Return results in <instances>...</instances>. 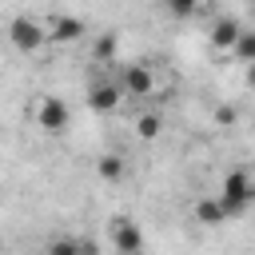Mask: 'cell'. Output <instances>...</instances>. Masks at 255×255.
<instances>
[{
    "instance_id": "7a4b0ae2",
    "label": "cell",
    "mask_w": 255,
    "mask_h": 255,
    "mask_svg": "<svg viewBox=\"0 0 255 255\" xmlns=\"http://www.w3.org/2000/svg\"><path fill=\"white\" fill-rule=\"evenodd\" d=\"M8 40H12L16 52H40V48L48 44L44 20H36V16H16V20L8 24Z\"/></svg>"
},
{
    "instance_id": "2e32d148",
    "label": "cell",
    "mask_w": 255,
    "mask_h": 255,
    "mask_svg": "<svg viewBox=\"0 0 255 255\" xmlns=\"http://www.w3.org/2000/svg\"><path fill=\"white\" fill-rule=\"evenodd\" d=\"M80 255H96V243L92 239H80Z\"/></svg>"
},
{
    "instance_id": "6da1fadb",
    "label": "cell",
    "mask_w": 255,
    "mask_h": 255,
    "mask_svg": "<svg viewBox=\"0 0 255 255\" xmlns=\"http://www.w3.org/2000/svg\"><path fill=\"white\" fill-rule=\"evenodd\" d=\"M219 203L231 211V219H235V215H243V211L255 203V183H251V175H247V171H239V167H235V171H227V175H223Z\"/></svg>"
},
{
    "instance_id": "5b68a950",
    "label": "cell",
    "mask_w": 255,
    "mask_h": 255,
    "mask_svg": "<svg viewBox=\"0 0 255 255\" xmlns=\"http://www.w3.org/2000/svg\"><path fill=\"white\" fill-rule=\"evenodd\" d=\"M112 247H116V255H143V231H139V223L128 219V215H116L112 219Z\"/></svg>"
},
{
    "instance_id": "8fae6325",
    "label": "cell",
    "mask_w": 255,
    "mask_h": 255,
    "mask_svg": "<svg viewBox=\"0 0 255 255\" xmlns=\"http://www.w3.org/2000/svg\"><path fill=\"white\" fill-rule=\"evenodd\" d=\"M159 131H163V116H159V112H143V116L135 120V135H139V139H155Z\"/></svg>"
},
{
    "instance_id": "30bf717a",
    "label": "cell",
    "mask_w": 255,
    "mask_h": 255,
    "mask_svg": "<svg viewBox=\"0 0 255 255\" xmlns=\"http://www.w3.org/2000/svg\"><path fill=\"white\" fill-rule=\"evenodd\" d=\"M96 175H100L104 183H120V179L128 175V159H124L120 151H104V155L96 159Z\"/></svg>"
},
{
    "instance_id": "277c9868",
    "label": "cell",
    "mask_w": 255,
    "mask_h": 255,
    "mask_svg": "<svg viewBox=\"0 0 255 255\" xmlns=\"http://www.w3.org/2000/svg\"><path fill=\"white\" fill-rule=\"evenodd\" d=\"M68 120H72V112H68V104H64L60 96H44V100L36 104V128H40V131L60 135V131L68 128Z\"/></svg>"
},
{
    "instance_id": "ba28073f",
    "label": "cell",
    "mask_w": 255,
    "mask_h": 255,
    "mask_svg": "<svg viewBox=\"0 0 255 255\" xmlns=\"http://www.w3.org/2000/svg\"><path fill=\"white\" fill-rule=\"evenodd\" d=\"M44 36H48V40H60V44H72V40L84 36V20H80V16H52V20L44 24Z\"/></svg>"
},
{
    "instance_id": "3957f363",
    "label": "cell",
    "mask_w": 255,
    "mask_h": 255,
    "mask_svg": "<svg viewBox=\"0 0 255 255\" xmlns=\"http://www.w3.org/2000/svg\"><path fill=\"white\" fill-rule=\"evenodd\" d=\"M120 96H131V100H143L155 92V72L147 64H124L120 68V80H116Z\"/></svg>"
},
{
    "instance_id": "9a60e30c",
    "label": "cell",
    "mask_w": 255,
    "mask_h": 255,
    "mask_svg": "<svg viewBox=\"0 0 255 255\" xmlns=\"http://www.w3.org/2000/svg\"><path fill=\"white\" fill-rule=\"evenodd\" d=\"M215 120H219V124H235V108H219Z\"/></svg>"
},
{
    "instance_id": "5bb4252c",
    "label": "cell",
    "mask_w": 255,
    "mask_h": 255,
    "mask_svg": "<svg viewBox=\"0 0 255 255\" xmlns=\"http://www.w3.org/2000/svg\"><path fill=\"white\" fill-rule=\"evenodd\" d=\"M92 56H96L100 64H112V56H116V36H112V32H104V36L96 40V48H92Z\"/></svg>"
},
{
    "instance_id": "7c38bea8",
    "label": "cell",
    "mask_w": 255,
    "mask_h": 255,
    "mask_svg": "<svg viewBox=\"0 0 255 255\" xmlns=\"http://www.w3.org/2000/svg\"><path fill=\"white\" fill-rule=\"evenodd\" d=\"M231 52H235V56H239V60H243V64H247V60H255V32H251V28H243V32H239V40H235V48H231Z\"/></svg>"
},
{
    "instance_id": "52a82bcc",
    "label": "cell",
    "mask_w": 255,
    "mask_h": 255,
    "mask_svg": "<svg viewBox=\"0 0 255 255\" xmlns=\"http://www.w3.org/2000/svg\"><path fill=\"white\" fill-rule=\"evenodd\" d=\"M191 215H195V223H203V227H223V223L231 219V211L219 203V195H203V199H195Z\"/></svg>"
},
{
    "instance_id": "9c48e42d",
    "label": "cell",
    "mask_w": 255,
    "mask_h": 255,
    "mask_svg": "<svg viewBox=\"0 0 255 255\" xmlns=\"http://www.w3.org/2000/svg\"><path fill=\"white\" fill-rule=\"evenodd\" d=\"M239 32H243V24L235 20V16H219L215 24H211V44L215 48H235V40H239Z\"/></svg>"
},
{
    "instance_id": "8992f818",
    "label": "cell",
    "mask_w": 255,
    "mask_h": 255,
    "mask_svg": "<svg viewBox=\"0 0 255 255\" xmlns=\"http://www.w3.org/2000/svg\"><path fill=\"white\" fill-rule=\"evenodd\" d=\"M120 88H116V80H96V84H88V108L92 112H116L120 108Z\"/></svg>"
},
{
    "instance_id": "4fadbf2b",
    "label": "cell",
    "mask_w": 255,
    "mask_h": 255,
    "mask_svg": "<svg viewBox=\"0 0 255 255\" xmlns=\"http://www.w3.org/2000/svg\"><path fill=\"white\" fill-rule=\"evenodd\" d=\"M44 255H80V239H72V235H56V239L48 243Z\"/></svg>"
}]
</instances>
